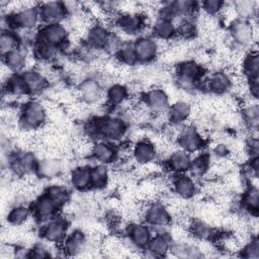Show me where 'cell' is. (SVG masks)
Instances as JSON below:
<instances>
[{
    "label": "cell",
    "instance_id": "6da1fadb",
    "mask_svg": "<svg viewBox=\"0 0 259 259\" xmlns=\"http://www.w3.org/2000/svg\"><path fill=\"white\" fill-rule=\"evenodd\" d=\"M88 132L92 136H96L99 141L116 142L124 137L127 131V124L124 119L119 116L107 115L100 116L92 120Z\"/></svg>",
    "mask_w": 259,
    "mask_h": 259
},
{
    "label": "cell",
    "instance_id": "7a4b0ae2",
    "mask_svg": "<svg viewBox=\"0 0 259 259\" xmlns=\"http://www.w3.org/2000/svg\"><path fill=\"white\" fill-rule=\"evenodd\" d=\"M203 75V67L193 60L179 63L175 70V80L177 85L186 91L193 90L199 86L204 79Z\"/></svg>",
    "mask_w": 259,
    "mask_h": 259
},
{
    "label": "cell",
    "instance_id": "3957f363",
    "mask_svg": "<svg viewBox=\"0 0 259 259\" xmlns=\"http://www.w3.org/2000/svg\"><path fill=\"white\" fill-rule=\"evenodd\" d=\"M47 119V110L37 100L25 102L20 110L19 124L23 130H36L40 127Z\"/></svg>",
    "mask_w": 259,
    "mask_h": 259
},
{
    "label": "cell",
    "instance_id": "277c9868",
    "mask_svg": "<svg viewBox=\"0 0 259 259\" xmlns=\"http://www.w3.org/2000/svg\"><path fill=\"white\" fill-rule=\"evenodd\" d=\"M229 34L236 46L244 48L252 45L256 38V29L251 21L234 18L229 25Z\"/></svg>",
    "mask_w": 259,
    "mask_h": 259
},
{
    "label": "cell",
    "instance_id": "5b68a950",
    "mask_svg": "<svg viewBox=\"0 0 259 259\" xmlns=\"http://www.w3.org/2000/svg\"><path fill=\"white\" fill-rule=\"evenodd\" d=\"M68 30L63 23L42 24L35 34L34 39L59 49L68 40Z\"/></svg>",
    "mask_w": 259,
    "mask_h": 259
},
{
    "label": "cell",
    "instance_id": "8992f818",
    "mask_svg": "<svg viewBox=\"0 0 259 259\" xmlns=\"http://www.w3.org/2000/svg\"><path fill=\"white\" fill-rule=\"evenodd\" d=\"M145 223L155 229H163L170 225L171 214L162 202H151L144 210Z\"/></svg>",
    "mask_w": 259,
    "mask_h": 259
},
{
    "label": "cell",
    "instance_id": "52a82bcc",
    "mask_svg": "<svg viewBox=\"0 0 259 259\" xmlns=\"http://www.w3.org/2000/svg\"><path fill=\"white\" fill-rule=\"evenodd\" d=\"M68 221L56 215L42 224L40 228V235L50 243H63L64 239L68 235Z\"/></svg>",
    "mask_w": 259,
    "mask_h": 259
},
{
    "label": "cell",
    "instance_id": "ba28073f",
    "mask_svg": "<svg viewBox=\"0 0 259 259\" xmlns=\"http://www.w3.org/2000/svg\"><path fill=\"white\" fill-rule=\"evenodd\" d=\"M116 25L121 31L130 35L141 34L147 25L146 16L139 12H122L115 19Z\"/></svg>",
    "mask_w": 259,
    "mask_h": 259
},
{
    "label": "cell",
    "instance_id": "9c48e42d",
    "mask_svg": "<svg viewBox=\"0 0 259 259\" xmlns=\"http://www.w3.org/2000/svg\"><path fill=\"white\" fill-rule=\"evenodd\" d=\"M38 10L42 24L62 23L68 15L65 3L60 1L39 3Z\"/></svg>",
    "mask_w": 259,
    "mask_h": 259
},
{
    "label": "cell",
    "instance_id": "30bf717a",
    "mask_svg": "<svg viewBox=\"0 0 259 259\" xmlns=\"http://www.w3.org/2000/svg\"><path fill=\"white\" fill-rule=\"evenodd\" d=\"M59 209L60 206L46 193L36 197L31 205V212L34 219L42 224L55 218Z\"/></svg>",
    "mask_w": 259,
    "mask_h": 259
},
{
    "label": "cell",
    "instance_id": "8fae6325",
    "mask_svg": "<svg viewBox=\"0 0 259 259\" xmlns=\"http://www.w3.org/2000/svg\"><path fill=\"white\" fill-rule=\"evenodd\" d=\"M38 161L32 152L24 151L9 157V167L11 171L18 175L35 173Z\"/></svg>",
    "mask_w": 259,
    "mask_h": 259
},
{
    "label": "cell",
    "instance_id": "7c38bea8",
    "mask_svg": "<svg viewBox=\"0 0 259 259\" xmlns=\"http://www.w3.org/2000/svg\"><path fill=\"white\" fill-rule=\"evenodd\" d=\"M135 52L138 63L146 64L157 58L159 53V42L155 37L142 35L134 40Z\"/></svg>",
    "mask_w": 259,
    "mask_h": 259
},
{
    "label": "cell",
    "instance_id": "4fadbf2b",
    "mask_svg": "<svg viewBox=\"0 0 259 259\" xmlns=\"http://www.w3.org/2000/svg\"><path fill=\"white\" fill-rule=\"evenodd\" d=\"M177 141L180 149L188 152L189 154L198 152L203 147L204 143L199 131L192 125L182 127L178 134Z\"/></svg>",
    "mask_w": 259,
    "mask_h": 259
},
{
    "label": "cell",
    "instance_id": "5bb4252c",
    "mask_svg": "<svg viewBox=\"0 0 259 259\" xmlns=\"http://www.w3.org/2000/svg\"><path fill=\"white\" fill-rule=\"evenodd\" d=\"M79 97L87 104L97 103L103 96L100 82L94 78H85L78 85Z\"/></svg>",
    "mask_w": 259,
    "mask_h": 259
},
{
    "label": "cell",
    "instance_id": "9a60e30c",
    "mask_svg": "<svg viewBox=\"0 0 259 259\" xmlns=\"http://www.w3.org/2000/svg\"><path fill=\"white\" fill-rule=\"evenodd\" d=\"M145 105L155 113L167 112L170 103L167 93L161 88H153L144 94Z\"/></svg>",
    "mask_w": 259,
    "mask_h": 259
},
{
    "label": "cell",
    "instance_id": "2e32d148",
    "mask_svg": "<svg viewBox=\"0 0 259 259\" xmlns=\"http://www.w3.org/2000/svg\"><path fill=\"white\" fill-rule=\"evenodd\" d=\"M132 156L139 165L153 163L157 156V148L150 140H139L132 148Z\"/></svg>",
    "mask_w": 259,
    "mask_h": 259
},
{
    "label": "cell",
    "instance_id": "e0dca14e",
    "mask_svg": "<svg viewBox=\"0 0 259 259\" xmlns=\"http://www.w3.org/2000/svg\"><path fill=\"white\" fill-rule=\"evenodd\" d=\"M203 81L209 92L219 95L229 92L233 86L232 77L224 71H215Z\"/></svg>",
    "mask_w": 259,
    "mask_h": 259
},
{
    "label": "cell",
    "instance_id": "ac0fdd59",
    "mask_svg": "<svg viewBox=\"0 0 259 259\" xmlns=\"http://www.w3.org/2000/svg\"><path fill=\"white\" fill-rule=\"evenodd\" d=\"M172 188L175 194L182 199H190L197 192V185L194 179L185 173L175 174L172 180Z\"/></svg>",
    "mask_w": 259,
    "mask_h": 259
},
{
    "label": "cell",
    "instance_id": "d6986e66",
    "mask_svg": "<svg viewBox=\"0 0 259 259\" xmlns=\"http://www.w3.org/2000/svg\"><path fill=\"white\" fill-rule=\"evenodd\" d=\"M91 156L99 163L108 165L113 163L118 157L117 148L110 142L97 141L91 147Z\"/></svg>",
    "mask_w": 259,
    "mask_h": 259
},
{
    "label": "cell",
    "instance_id": "ffe728a7",
    "mask_svg": "<svg viewBox=\"0 0 259 259\" xmlns=\"http://www.w3.org/2000/svg\"><path fill=\"white\" fill-rule=\"evenodd\" d=\"M127 236L133 246L139 249H146L153 234L151 227L143 223H135L128 226Z\"/></svg>",
    "mask_w": 259,
    "mask_h": 259
},
{
    "label": "cell",
    "instance_id": "44dd1931",
    "mask_svg": "<svg viewBox=\"0 0 259 259\" xmlns=\"http://www.w3.org/2000/svg\"><path fill=\"white\" fill-rule=\"evenodd\" d=\"M27 51L19 46L17 49L2 56L3 65L11 73H22L27 63Z\"/></svg>",
    "mask_w": 259,
    "mask_h": 259
},
{
    "label": "cell",
    "instance_id": "7402d4cb",
    "mask_svg": "<svg viewBox=\"0 0 259 259\" xmlns=\"http://www.w3.org/2000/svg\"><path fill=\"white\" fill-rule=\"evenodd\" d=\"M86 246V235L81 230H75L68 234L63 241V251L69 256H76L85 251Z\"/></svg>",
    "mask_w": 259,
    "mask_h": 259
},
{
    "label": "cell",
    "instance_id": "603a6c76",
    "mask_svg": "<svg viewBox=\"0 0 259 259\" xmlns=\"http://www.w3.org/2000/svg\"><path fill=\"white\" fill-rule=\"evenodd\" d=\"M112 32L101 24H94L89 27L86 33V41L91 49L105 50Z\"/></svg>",
    "mask_w": 259,
    "mask_h": 259
},
{
    "label": "cell",
    "instance_id": "cb8c5ba5",
    "mask_svg": "<svg viewBox=\"0 0 259 259\" xmlns=\"http://www.w3.org/2000/svg\"><path fill=\"white\" fill-rule=\"evenodd\" d=\"M152 31L157 40H170L177 35L175 21L162 16L156 18L153 23Z\"/></svg>",
    "mask_w": 259,
    "mask_h": 259
},
{
    "label": "cell",
    "instance_id": "d4e9b609",
    "mask_svg": "<svg viewBox=\"0 0 259 259\" xmlns=\"http://www.w3.org/2000/svg\"><path fill=\"white\" fill-rule=\"evenodd\" d=\"M191 160V154L179 149L169 155L167 160V166L169 170L175 174L185 173L190 169Z\"/></svg>",
    "mask_w": 259,
    "mask_h": 259
},
{
    "label": "cell",
    "instance_id": "484cf974",
    "mask_svg": "<svg viewBox=\"0 0 259 259\" xmlns=\"http://www.w3.org/2000/svg\"><path fill=\"white\" fill-rule=\"evenodd\" d=\"M171 247V237L164 234L158 233L153 235L150 242L146 247V251H148L151 256L154 257H164L170 252Z\"/></svg>",
    "mask_w": 259,
    "mask_h": 259
},
{
    "label": "cell",
    "instance_id": "4316f807",
    "mask_svg": "<svg viewBox=\"0 0 259 259\" xmlns=\"http://www.w3.org/2000/svg\"><path fill=\"white\" fill-rule=\"evenodd\" d=\"M189 233L201 241L212 240L217 236L215 230L201 219H192L188 224Z\"/></svg>",
    "mask_w": 259,
    "mask_h": 259
},
{
    "label": "cell",
    "instance_id": "83f0119b",
    "mask_svg": "<svg viewBox=\"0 0 259 259\" xmlns=\"http://www.w3.org/2000/svg\"><path fill=\"white\" fill-rule=\"evenodd\" d=\"M21 74L24 78L29 94H38L47 88L48 81L40 72L30 69L23 71Z\"/></svg>",
    "mask_w": 259,
    "mask_h": 259
},
{
    "label": "cell",
    "instance_id": "f1b7e54d",
    "mask_svg": "<svg viewBox=\"0 0 259 259\" xmlns=\"http://www.w3.org/2000/svg\"><path fill=\"white\" fill-rule=\"evenodd\" d=\"M191 114V107L186 101H176L171 104L167 110L168 119L174 124H181L185 122Z\"/></svg>",
    "mask_w": 259,
    "mask_h": 259
},
{
    "label": "cell",
    "instance_id": "f546056e",
    "mask_svg": "<svg viewBox=\"0 0 259 259\" xmlns=\"http://www.w3.org/2000/svg\"><path fill=\"white\" fill-rule=\"evenodd\" d=\"M232 8L237 15L236 18L251 21L257 15L258 2L253 0H238L232 3Z\"/></svg>",
    "mask_w": 259,
    "mask_h": 259
},
{
    "label": "cell",
    "instance_id": "4dcf8cb0",
    "mask_svg": "<svg viewBox=\"0 0 259 259\" xmlns=\"http://www.w3.org/2000/svg\"><path fill=\"white\" fill-rule=\"evenodd\" d=\"M62 170V165L59 160L47 158L38 161L35 174L42 179H51L59 175Z\"/></svg>",
    "mask_w": 259,
    "mask_h": 259
},
{
    "label": "cell",
    "instance_id": "1f68e13d",
    "mask_svg": "<svg viewBox=\"0 0 259 259\" xmlns=\"http://www.w3.org/2000/svg\"><path fill=\"white\" fill-rule=\"evenodd\" d=\"M71 185L77 190H86L91 188L90 186V167L78 166L74 168L70 173Z\"/></svg>",
    "mask_w": 259,
    "mask_h": 259
},
{
    "label": "cell",
    "instance_id": "d6a6232c",
    "mask_svg": "<svg viewBox=\"0 0 259 259\" xmlns=\"http://www.w3.org/2000/svg\"><path fill=\"white\" fill-rule=\"evenodd\" d=\"M5 90L7 94L12 96H23L29 94L21 73H12L7 77L5 82Z\"/></svg>",
    "mask_w": 259,
    "mask_h": 259
},
{
    "label": "cell",
    "instance_id": "836d02e7",
    "mask_svg": "<svg viewBox=\"0 0 259 259\" xmlns=\"http://www.w3.org/2000/svg\"><path fill=\"white\" fill-rule=\"evenodd\" d=\"M109 180L108 170L106 165L98 164L90 167V186L93 189L100 190L107 186Z\"/></svg>",
    "mask_w": 259,
    "mask_h": 259
},
{
    "label": "cell",
    "instance_id": "e575fe53",
    "mask_svg": "<svg viewBox=\"0 0 259 259\" xmlns=\"http://www.w3.org/2000/svg\"><path fill=\"white\" fill-rule=\"evenodd\" d=\"M31 213V208L24 204H16L8 211L6 220L10 226L20 227L28 221Z\"/></svg>",
    "mask_w": 259,
    "mask_h": 259
},
{
    "label": "cell",
    "instance_id": "d590c367",
    "mask_svg": "<svg viewBox=\"0 0 259 259\" xmlns=\"http://www.w3.org/2000/svg\"><path fill=\"white\" fill-rule=\"evenodd\" d=\"M128 96V90L124 85L115 83L110 85L106 91L107 104L111 107H117L121 105Z\"/></svg>",
    "mask_w": 259,
    "mask_h": 259
},
{
    "label": "cell",
    "instance_id": "8d00e7d4",
    "mask_svg": "<svg viewBox=\"0 0 259 259\" xmlns=\"http://www.w3.org/2000/svg\"><path fill=\"white\" fill-rule=\"evenodd\" d=\"M21 46V39L18 33L12 29L1 30L0 34V49L2 56L17 49Z\"/></svg>",
    "mask_w": 259,
    "mask_h": 259
},
{
    "label": "cell",
    "instance_id": "74e56055",
    "mask_svg": "<svg viewBox=\"0 0 259 259\" xmlns=\"http://www.w3.org/2000/svg\"><path fill=\"white\" fill-rule=\"evenodd\" d=\"M242 207L250 213H257L259 205V192L257 186L250 185L243 193L241 198Z\"/></svg>",
    "mask_w": 259,
    "mask_h": 259
},
{
    "label": "cell",
    "instance_id": "f35d334b",
    "mask_svg": "<svg viewBox=\"0 0 259 259\" xmlns=\"http://www.w3.org/2000/svg\"><path fill=\"white\" fill-rule=\"evenodd\" d=\"M170 252L180 258H198L202 256L201 250L199 248L185 242L171 244Z\"/></svg>",
    "mask_w": 259,
    "mask_h": 259
},
{
    "label": "cell",
    "instance_id": "ab89813d",
    "mask_svg": "<svg viewBox=\"0 0 259 259\" xmlns=\"http://www.w3.org/2000/svg\"><path fill=\"white\" fill-rule=\"evenodd\" d=\"M242 120L245 125L252 130L256 131L259 123V107L257 102H252L246 104L242 109Z\"/></svg>",
    "mask_w": 259,
    "mask_h": 259
},
{
    "label": "cell",
    "instance_id": "60d3db41",
    "mask_svg": "<svg viewBox=\"0 0 259 259\" xmlns=\"http://www.w3.org/2000/svg\"><path fill=\"white\" fill-rule=\"evenodd\" d=\"M45 193L49 195L60 207L65 205L70 199L69 189L62 184H51L46 188Z\"/></svg>",
    "mask_w": 259,
    "mask_h": 259
},
{
    "label": "cell",
    "instance_id": "b9f144b4",
    "mask_svg": "<svg viewBox=\"0 0 259 259\" xmlns=\"http://www.w3.org/2000/svg\"><path fill=\"white\" fill-rule=\"evenodd\" d=\"M115 56L124 65L134 66V65L138 64L135 47H134V41H131V40L122 41L120 47L118 48Z\"/></svg>",
    "mask_w": 259,
    "mask_h": 259
},
{
    "label": "cell",
    "instance_id": "7bdbcfd3",
    "mask_svg": "<svg viewBox=\"0 0 259 259\" xmlns=\"http://www.w3.org/2000/svg\"><path fill=\"white\" fill-rule=\"evenodd\" d=\"M243 72L248 78L258 77L259 72V59L257 51H250L246 54L242 63Z\"/></svg>",
    "mask_w": 259,
    "mask_h": 259
},
{
    "label": "cell",
    "instance_id": "ee69618b",
    "mask_svg": "<svg viewBox=\"0 0 259 259\" xmlns=\"http://www.w3.org/2000/svg\"><path fill=\"white\" fill-rule=\"evenodd\" d=\"M210 169V156L206 153H201L191 160L189 171L195 176H202Z\"/></svg>",
    "mask_w": 259,
    "mask_h": 259
},
{
    "label": "cell",
    "instance_id": "f6af8a7d",
    "mask_svg": "<svg viewBox=\"0 0 259 259\" xmlns=\"http://www.w3.org/2000/svg\"><path fill=\"white\" fill-rule=\"evenodd\" d=\"M227 3L220 0H206L199 3V8H201L208 15H215L222 12L226 8Z\"/></svg>",
    "mask_w": 259,
    "mask_h": 259
},
{
    "label": "cell",
    "instance_id": "bcb514c9",
    "mask_svg": "<svg viewBox=\"0 0 259 259\" xmlns=\"http://www.w3.org/2000/svg\"><path fill=\"white\" fill-rule=\"evenodd\" d=\"M239 252L241 253V256L245 258H258L259 245L257 238L251 239Z\"/></svg>",
    "mask_w": 259,
    "mask_h": 259
},
{
    "label": "cell",
    "instance_id": "7dc6e473",
    "mask_svg": "<svg viewBox=\"0 0 259 259\" xmlns=\"http://www.w3.org/2000/svg\"><path fill=\"white\" fill-rule=\"evenodd\" d=\"M50 251L44 245H34L31 249H29V257L30 258H46L50 257Z\"/></svg>",
    "mask_w": 259,
    "mask_h": 259
},
{
    "label": "cell",
    "instance_id": "c3c4849f",
    "mask_svg": "<svg viewBox=\"0 0 259 259\" xmlns=\"http://www.w3.org/2000/svg\"><path fill=\"white\" fill-rule=\"evenodd\" d=\"M259 85H258V77L256 78H248L247 83V91L251 96V99L257 100L258 92H259Z\"/></svg>",
    "mask_w": 259,
    "mask_h": 259
},
{
    "label": "cell",
    "instance_id": "681fc988",
    "mask_svg": "<svg viewBox=\"0 0 259 259\" xmlns=\"http://www.w3.org/2000/svg\"><path fill=\"white\" fill-rule=\"evenodd\" d=\"M213 154L219 157V158H224V157H227L228 154H229V148L225 145V144H217L212 150Z\"/></svg>",
    "mask_w": 259,
    "mask_h": 259
}]
</instances>
